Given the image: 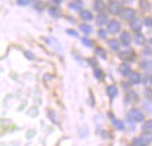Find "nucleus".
<instances>
[{"label":"nucleus","instance_id":"nucleus-30","mask_svg":"<svg viewBox=\"0 0 152 146\" xmlns=\"http://www.w3.org/2000/svg\"><path fill=\"white\" fill-rule=\"evenodd\" d=\"M17 2H18V5H20V6H26V5L30 4V0H17Z\"/></svg>","mask_w":152,"mask_h":146},{"label":"nucleus","instance_id":"nucleus-28","mask_svg":"<svg viewBox=\"0 0 152 146\" xmlns=\"http://www.w3.org/2000/svg\"><path fill=\"white\" fill-rule=\"evenodd\" d=\"M141 66H142L144 69H146V70H150V69H152V63H151V62L145 61L144 63H141Z\"/></svg>","mask_w":152,"mask_h":146},{"label":"nucleus","instance_id":"nucleus-14","mask_svg":"<svg viewBox=\"0 0 152 146\" xmlns=\"http://www.w3.org/2000/svg\"><path fill=\"white\" fill-rule=\"evenodd\" d=\"M80 30H81L83 33H86V34H89V33L93 32V27H91L90 25H88V24H82V25L80 26Z\"/></svg>","mask_w":152,"mask_h":146},{"label":"nucleus","instance_id":"nucleus-35","mask_svg":"<svg viewBox=\"0 0 152 146\" xmlns=\"http://www.w3.org/2000/svg\"><path fill=\"white\" fill-rule=\"evenodd\" d=\"M150 44H151V45H152V38H151V39H150Z\"/></svg>","mask_w":152,"mask_h":146},{"label":"nucleus","instance_id":"nucleus-11","mask_svg":"<svg viewBox=\"0 0 152 146\" xmlns=\"http://www.w3.org/2000/svg\"><path fill=\"white\" fill-rule=\"evenodd\" d=\"M83 6V4H82V1L81 0H72L70 4H69V7L71 8V9H81V7Z\"/></svg>","mask_w":152,"mask_h":146},{"label":"nucleus","instance_id":"nucleus-26","mask_svg":"<svg viewBox=\"0 0 152 146\" xmlns=\"http://www.w3.org/2000/svg\"><path fill=\"white\" fill-rule=\"evenodd\" d=\"M96 53H97L101 58H106V57H107V56H106V52L103 51L102 47H96Z\"/></svg>","mask_w":152,"mask_h":146},{"label":"nucleus","instance_id":"nucleus-23","mask_svg":"<svg viewBox=\"0 0 152 146\" xmlns=\"http://www.w3.org/2000/svg\"><path fill=\"white\" fill-rule=\"evenodd\" d=\"M142 129H144L145 132H152V120L146 121V122L144 123V126H142Z\"/></svg>","mask_w":152,"mask_h":146},{"label":"nucleus","instance_id":"nucleus-15","mask_svg":"<svg viewBox=\"0 0 152 146\" xmlns=\"http://www.w3.org/2000/svg\"><path fill=\"white\" fill-rule=\"evenodd\" d=\"M112 122H113V125H114V127L116 129H119V131H122L124 129V122L122 121H120V120H118L115 118H112Z\"/></svg>","mask_w":152,"mask_h":146},{"label":"nucleus","instance_id":"nucleus-2","mask_svg":"<svg viewBox=\"0 0 152 146\" xmlns=\"http://www.w3.org/2000/svg\"><path fill=\"white\" fill-rule=\"evenodd\" d=\"M128 118L131 119V120H133V121H135V122H140V121H142L144 120V114H142V112L141 110H139V109H131L129 112H128Z\"/></svg>","mask_w":152,"mask_h":146},{"label":"nucleus","instance_id":"nucleus-18","mask_svg":"<svg viewBox=\"0 0 152 146\" xmlns=\"http://www.w3.org/2000/svg\"><path fill=\"white\" fill-rule=\"evenodd\" d=\"M108 45H109V47H110L112 50H114V51H118V50H119V42H118L116 39H110V40L108 42Z\"/></svg>","mask_w":152,"mask_h":146},{"label":"nucleus","instance_id":"nucleus-29","mask_svg":"<svg viewBox=\"0 0 152 146\" xmlns=\"http://www.w3.org/2000/svg\"><path fill=\"white\" fill-rule=\"evenodd\" d=\"M144 24H145L147 27H152V18L146 17V18L144 19Z\"/></svg>","mask_w":152,"mask_h":146},{"label":"nucleus","instance_id":"nucleus-12","mask_svg":"<svg viewBox=\"0 0 152 146\" xmlns=\"http://www.w3.org/2000/svg\"><path fill=\"white\" fill-rule=\"evenodd\" d=\"M107 94H108L109 97L114 99V97L118 95V89H116V87H115V85H109V87L107 88Z\"/></svg>","mask_w":152,"mask_h":146},{"label":"nucleus","instance_id":"nucleus-6","mask_svg":"<svg viewBox=\"0 0 152 146\" xmlns=\"http://www.w3.org/2000/svg\"><path fill=\"white\" fill-rule=\"evenodd\" d=\"M119 71H120V74L122 76H128V75H131V66L128 64H126V63H122L119 66Z\"/></svg>","mask_w":152,"mask_h":146},{"label":"nucleus","instance_id":"nucleus-3","mask_svg":"<svg viewBox=\"0 0 152 146\" xmlns=\"http://www.w3.org/2000/svg\"><path fill=\"white\" fill-rule=\"evenodd\" d=\"M121 11V5L116 0H110L108 4V12L112 14H119Z\"/></svg>","mask_w":152,"mask_h":146},{"label":"nucleus","instance_id":"nucleus-8","mask_svg":"<svg viewBox=\"0 0 152 146\" xmlns=\"http://www.w3.org/2000/svg\"><path fill=\"white\" fill-rule=\"evenodd\" d=\"M95 21H96V24H97L99 26H102V25H104V24L108 21V17H107L104 13H101V14H99V15L96 17Z\"/></svg>","mask_w":152,"mask_h":146},{"label":"nucleus","instance_id":"nucleus-25","mask_svg":"<svg viewBox=\"0 0 152 146\" xmlns=\"http://www.w3.org/2000/svg\"><path fill=\"white\" fill-rule=\"evenodd\" d=\"M140 7L144 9V11H147L150 8V5L147 2V0H140Z\"/></svg>","mask_w":152,"mask_h":146},{"label":"nucleus","instance_id":"nucleus-33","mask_svg":"<svg viewBox=\"0 0 152 146\" xmlns=\"http://www.w3.org/2000/svg\"><path fill=\"white\" fill-rule=\"evenodd\" d=\"M25 57L32 59V58H34V55H33L32 52H30V51H25Z\"/></svg>","mask_w":152,"mask_h":146},{"label":"nucleus","instance_id":"nucleus-13","mask_svg":"<svg viewBox=\"0 0 152 146\" xmlns=\"http://www.w3.org/2000/svg\"><path fill=\"white\" fill-rule=\"evenodd\" d=\"M80 15H81V18H82L83 20H86V21H89V20L93 19V14H91L89 11H82V12L80 13Z\"/></svg>","mask_w":152,"mask_h":146},{"label":"nucleus","instance_id":"nucleus-21","mask_svg":"<svg viewBox=\"0 0 152 146\" xmlns=\"http://www.w3.org/2000/svg\"><path fill=\"white\" fill-rule=\"evenodd\" d=\"M94 8H95V11H97V12H102V9L104 8V4H103L101 0H97V1L95 2V5H94Z\"/></svg>","mask_w":152,"mask_h":146},{"label":"nucleus","instance_id":"nucleus-32","mask_svg":"<svg viewBox=\"0 0 152 146\" xmlns=\"http://www.w3.org/2000/svg\"><path fill=\"white\" fill-rule=\"evenodd\" d=\"M82 43H83V45H86V46H88V47H90V46H91L90 40H89V39H87V38H83V39H82Z\"/></svg>","mask_w":152,"mask_h":146},{"label":"nucleus","instance_id":"nucleus-27","mask_svg":"<svg viewBox=\"0 0 152 146\" xmlns=\"http://www.w3.org/2000/svg\"><path fill=\"white\" fill-rule=\"evenodd\" d=\"M94 76L96 77V78H102V76H103V72H102V70L101 69H95V71H94Z\"/></svg>","mask_w":152,"mask_h":146},{"label":"nucleus","instance_id":"nucleus-5","mask_svg":"<svg viewBox=\"0 0 152 146\" xmlns=\"http://www.w3.org/2000/svg\"><path fill=\"white\" fill-rule=\"evenodd\" d=\"M120 28H121V25L118 20H110L108 23V32L109 33H113V34L118 33L120 31Z\"/></svg>","mask_w":152,"mask_h":146},{"label":"nucleus","instance_id":"nucleus-22","mask_svg":"<svg viewBox=\"0 0 152 146\" xmlns=\"http://www.w3.org/2000/svg\"><path fill=\"white\" fill-rule=\"evenodd\" d=\"M133 146H146V144L140 137H138V138L133 139Z\"/></svg>","mask_w":152,"mask_h":146},{"label":"nucleus","instance_id":"nucleus-17","mask_svg":"<svg viewBox=\"0 0 152 146\" xmlns=\"http://www.w3.org/2000/svg\"><path fill=\"white\" fill-rule=\"evenodd\" d=\"M142 83H144V85H145L146 88L152 87V75H146V76H144Z\"/></svg>","mask_w":152,"mask_h":146},{"label":"nucleus","instance_id":"nucleus-24","mask_svg":"<svg viewBox=\"0 0 152 146\" xmlns=\"http://www.w3.org/2000/svg\"><path fill=\"white\" fill-rule=\"evenodd\" d=\"M134 42H135L137 44L141 45V44H144V43H145V37H144L142 34H137V36L134 37Z\"/></svg>","mask_w":152,"mask_h":146},{"label":"nucleus","instance_id":"nucleus-10","mask_svg":"<svg viewBox=\"0 0 152 146\" xmlns=\"http://www.w3.org/2000/svg\"><path fill=\"white\" fill-rule=\"evenodd\" d=\"M140 81H141V76H140L139 72H133V74H131L129 82H131L132 84H138V83H140Z\"/></svg>","mask_w":152,"mask_h":146},{"label":"nucleus","instance_id":"nucleus-20","mask_svg":"<svg viewBox=\"0 0 152 146\" xmlns=\"http://www.w3.org/2000/svg\"><path fill=\"white\" fill-rule=\"evenodd\" d=\"M126 102H133V101H137V99H138V96H137V94L134 93V91H128V94H127V96H126Z\"/></svg>","mask_w":152,"mask_h":146},{"label":"nucleus","instance_id":"nucleus-9","mask_svg":"<svg viewBox=\"0 0 152 146\" xmlns=\"http://www.w3.org/2000/svg\"><path fill=\"white\" fill-rule=\"evenodd\" d=\"M120 39H121V42H122L125 45H129V43H131V40H132V37H131V34H129L128 32L124 31V32L121 33Z\"/></svg>","mask_w":152,"mask_h":146},{"label":"nucleus","instance_id":"nucleus-34","mask_svg":"<svg viewBox=\"0 0 152 146\" xmlns=\"http://www.w3.org/2000/svg\"><path fill=\"white\" fill-rule=\"evenodd\" d=\"M66 33H68V34H70V36H74V37H77V33H76L75 31H72V30H66Z\"/></svg>","mask_w":152,"mask_h":146},{"label":"nucleus","instance_id":"nucleus-31","mask_svg":"<svg viewBox=\"0 0 152 146\" xmlns=\"http://www.w3.org/2000/svg\"><path fill=\"white\" fill-rule=\"evenodd\" d=\"M97 34H99L100 38H103V39L107 37V34H106V32H104L103 30H99V31H97Z\"/></svg>","mask_w":152,"mask_h":146},{"label":"nucleus","instance_id":"nucleus-16","mask_svg":"<svg viewBox=\"0 0 152 146\" xmlns=\"http://www.w3.org/2000/svg\"><path fill=\"white\" fill-rule=\"evenodd\" d=\"M140 138H141V139L145 141V144L147 145V144H150V142L152 141V132H145Z\"/></svg>","mask_w":152,"mask_h":146},{"label":"nucleus","instance_id":"nucleus-4","mask_svg":"<svg viewBox=\"0 0 152 146\" xmlns=\"http://www.w3.org/2000/svg\"><path fill=\"white\" fill-rule=\"evenodd\" d=\"M119 57L122 61H134L135 59V52L132 50H126V51H121L119 53Z\"/></svg>","mask_w":152,"mask_h":146},{"label":"nucleus","instance_id":"nucleus-1","mask_svg":"<svg viewBox=\"0 0 152 146\" xmlns=\"http://www.w3.org/2000/svg\"><path fill=\"white\" fill-rule=\"evenodd\" d=\"M119 14H120V17H121L124 20H128V21H131L132 19L135 18V12H134V9H132V8H129V7H126V8L121 9Z\"/></svg>","mask_w":152,"mask_h":146},{"label":"nucleus","instance_id":"nucleus-19","mask_svg":"<svg viewBox=\"0 0 152 146\" xmlns=\"http://www.w3.org/2000/svg\"><path fill=\"white\" fill-rule=\"evenodd\" d=\"M49 13H50L52 17H55V18L61 17V11H59L57 7H50V8H49Z\"/></svg>","mask_w":152,"mask_h":146},{"label":"nucleus","instance_id":"nucleus-7","mask_svg":"<svg viewBox=\"0 0 152 146\" xmlns=\"http://www.w3.org/2000/svg\"><path fill=\"white\" fill-rule=\"evenodd\" d=\"M131 28L134 31V32H139L141 30V21L138 20V19H132L131 20Z\"/></svg>","mask_w":152,"mask_h":146}]
</instances>
